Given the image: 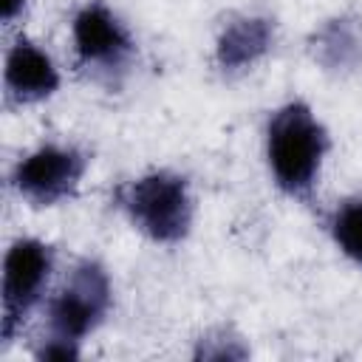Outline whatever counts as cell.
Here are the masks:
<instances>
[{
  "mask_svg": "<svg viewBox=\"0 0 362 362\" xmlns=\"http://www.w3.org/2000/svg\"><path fill=\"white\" fill-rule=\"evenodd\" d=\"M325 150L328 133L305 102H286L272 113L266 127V158L274 184L286 195H311Z\"/></svg>",
  "mask_w": 362,
  "mask_h": 362,
  "instance_id": "1",
  "label": "cell"
},
{
  "mask_svg": "<svg viewBox=\"0 0 362 362\" xmlns=\"http://www.w3.org/2000/svg\"><path fill=\"white\" fill-rule=\"evenodd\" d=\"M130 223L156 243H181L192 229V195L187 178L156 170L127 181L116 192Z\"/></svg>",
  "mask_w": 362,
  "mask_h": 362,
  "instance_id": "2",
  "label": "cell"
},
{
  "mask_svg": "<svg viewBox=\"0 0 362 362\" xmlns=\"http://www.w3.org/2000/svg\"><path fill=\"white\" fill-rule=\"evenodd\" d=\"M110 280L96 260H79L48 303V337L79 345L110 311Z\"/></svg>",
  "mask_w": 362,
  "mask_h": 362,
  "instance_id": "3",
  "label": "cell"
},
{
  "mask_svg": "<svg viewBox=\"0 0 362 362\" xmlns=\"http://www.w3.org/2000/svg\"><path fill=\"white\" fill-rule=\"evenodd\" d=\"M71 34L79 68L102 82H110L119 74H124L136 54V42L127 25L105 3L82 6L74 14Z\"/></svg>",
  "mask_w": 362,
  "mask_h": 362,
  "instance_id": "4",
  "label": "cell"
},
{
  "mask_svg": "<svg viewBox=\"0 0 362 362\" xmlns=\"http://www.w3.org/2000/svg\"><path fill=\"white\" fill-rule=\"evenodd\" d=\"M54 269V249L34 238L11 243L3 260V342L8 345L31 308L40 303Z\"/></svg>",
  "mask_w": 362,
  "mask_h": 362,
  "instance_id": "5",
  "label": "cell"
},
{
  "mask_svg": "<svg viewBox=\"0 0 362 362\" xmlns=\"http://www.w3.org/2000/svg\"><path fill=\"white\" fill-rule=\"evenodd\" d=\"M85 167L88 158L82 150L71 144H42L17 161L11 184L25 201L37 206H54L76 192Z\"/></svg>",
  "mask_w": 362,
  "mask_h": 362,
  "instance_id": "6",
  "label": "cell"
},
{
  "mask_svg": "<svg viewBox=\"0 0 362 362\" xmlns=\"http://www.w3.org/2000/svg\"><path fill=\"white\" fill-rule=\"evenodd\" d=\"M6 93L17 105L48 99L59 88V71L51 57L31 40H17L6 54Z\"/></svg>",
  "mask_w": 362,
  "mask_h": 362,
  "instance_id": "7",
  "label": "cell"
},
{
  "mask_svg": "<svg viewBox=\"0 0 362 362\" xmlns=\"http://www.w3.org/2000/svg\"><path fill=\"white\" fill-rule=\"evenodd\" d=\"M308 54L331 74H351L362 65V17L337 14L308 37Z\"/></svg>",
  "mask_w": 362,
  "mask_h": 362,
  "instance_id": "8",
  "label": "cell"
},
{
  "mask_svg": "<svg viewBox=\"0 0 362 362\" xmlns=\"http://www.w3.org/2000/svg\"><path fill=\"white\" fill-rule=\"evenodd\" d=\"M272 40H274V25L269 17H257V14L235 17L218 34L215 62L226 74L243 71V68L255 65L272 48Z\"/></svg>",
  "mask_w": 362,
  "mask_h": 362,
  "instance_id": "9",
  "label": "cell"
},
{
  "mask_svg": "<svg viewBox=\"0 0 362 362\" xmlns=\"http://www.w3.org/2000/svg\"><path fill=\"white\" fill-rule=\"evenodd\" d=\"M331 235L342 255L362 266V198L342 204L331 218Z\"/></svg>",
  "mask_w": 362,
  "mask_h": 362,
  "instance_id": "10",
  "label": "cell"
},
{
  "mask_svg": "<svg viewBox=\"0 0 362 362\" xmlns=\"http://www.w3.org/2000/svg\"><path fill=\"white\" fill-rule=\"evenodd\" d=\"M28 6V0H3L0 3V14H3V23H14V17Z\"/></svg>",
  "mask_w": 362,
  "mask_h": 362,
  "instance_id": "11",
  "label": "cell"
}]
</instances>
